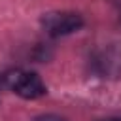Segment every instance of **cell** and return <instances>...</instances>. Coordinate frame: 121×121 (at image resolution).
<instances>
[{
  "label": "cell",
  "instance_id": "cell-1",
  "mask_svg": "<svg viewBox=\"0 0 121 121\" xmlns=\"http://www.w3.org/2000/svg\"><path fill=\"white\" fill-rule=\"evenodd\" d=\"M6 79V85L15 93L19 95L21 98H28V100H34V98H40L47 93L45 89V83L42 81V78L34 72H25V70H13V72H8L4 76Z\"/></svg>",
  "mask_w": 121,
  "mask_h": 121
},
{
  "label": "cell",
  "instance_id": "cell-2",
  "mask_svg": "<svg viewBox=\"0 0 121 121\" xmlns=\"http://www.w3.org/2000/svg\"><path fill=\"white\" fill-rule=\"evenodd\" d=\"M42 26L49 36L60 38L79 30L83 26V17L76 11H49L42 17Z\"/></svg>",
  "mask_w": 121,
  "mask_h": 121
},
{
  "label": "cell",
  "instance_id": "cell-3",
  "mask_svg": "<svg viewBox=\"0 0 121 121\" xmlns=\"http://www.w3.org/2000/svg\"><path fill=\"white\" fill-rule=\"evenodd\" d=\"M91 64H93L95 74L100 78H110V79L119 78L121 76V51L115 47H104L93 57Z\"/></svg>",
  "mask_w": 121,
  "mask_h": 121
},
{
  "label": "cell",
  "instance_id": "cell-4",
  "mask_svg": "<svg viewBox=\"0 0 121 121\" xmlns=\"http://www.w3.org/2000/svg\"><path fill=\"white\" fill-rule=\"evenodd\" d=\"M32 121H66V119L64 117H59V115H53V113H43V115L34 117Z\"/></svg>",
  "mask_w": 121,
  "mask_h": 121
},
{
  "label": "cell",
  "instance_id": "cell-5",
  "mask_svg": "<svg viewBox=\"0 0 121 121\" xmlns=\"http://www.w3.org/2000/svg\"><path fill=\"white\" fill-rule=\"evenodd\" d=\"M108 2H110L112 6H115V8H117V9L121 11V0H108Z\"/></svg>",
  "mask_w": 121,
  "mask_h": 121
},
{
  "label": "cell",
  "instance_id": "cell-6",
  "mask_svg": "<svg viewBox=\"0 0 121 121\" xmlns=\"http://www.w3.org/2000/svg\"><path fill=\"white\" fill-rule=\"evenodd\" d=\"M102 121H121V119H102Z\"/></svg>",
  "mask_w": 121,
  "mask_h": 121
}]
</instances>
